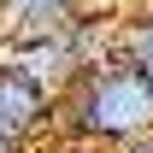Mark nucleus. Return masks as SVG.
Wrapping results in <instances>:
<instances>
[{
  "mask_svg": "<svg viewBox=\"0 0 153 153\" xmlns=\"http://www.w3.org/2000/svg\"><path fill=\"white\" fill-rule=\"evenodd\" d=\"M82 6H100V12H147L153 0H82Z\"/></svg>",
  "mask_w": 153,
  "mask_h": 153,
  "instance_id": "5",
  "label": "nucleus"
},
{
  "mask_svg": "<svg viewBox=\"0 0 153 153\" xmlns=\"http://www.w3.org/2000/svg\"><path fill=\"white\" fill-rule=\"evenodd\" d=\"M41 130H53V88L36 71H24L18 59L0 65V141H36Z\"/></svg>",
  "mask_w": 153,
  "mask_h": 153,
  "instance_id": "2",
  "label": "nucleus"
},
{
  "mask_svg": "<svg viewBox=\"0 0 153 153\" xmlns=\"http://www.w3.org/2000/svg\"><path fill=\"white\" fill-rule=\"evenodd\" d=\"M112 153H153V135L147 141H130V147H112Z\"/></svg>",
  "mask_w": 153,
  "mask_h": 153,
  "instance_id": "6",
  "label": "nucleus"
},
{
  "mask_svg": "<svg viewBox=\"0 0 153 153\" xmlns=\"http://www.w3.org/2000/svg\"><path fill=\"white\" fill-rule=\"evenodd\" d=\"M53 130L71 147H94V153L147 141L153 135V82L124 53L82 65L71 76V88L53 94Z\"/></svg>",
  "mask_w": 153,
  "mask_h": 153,
  "instance_id": "1",
  "label": "nucleus"
},
{
  "mask_svg": "<svg viewBox=\"0 0 153 153\" xmlns=\"http://www.w3.org/2000/svg\"><path fill=\"white\" fill-rule=\"evenodd\" d=\"M124 59H130L135 71L153 82V6H147L135 24H130V30H124Z\"/></svg>",
  "mask_w": 153,
  "mask_h": 153,
  "instance_id": "4",
  "label": "nucleus"
},
{
  "mask_svg": "<svg viewBox=\"0 0 153 153\" xmlns=\"http://www.w3.org/2000/svg\"><path fill=\"white\" fill-rule=\"evenodd\" d=\"M65 153H94V147H65Z\"/></svg>",
  "mask_w": 153,
  "mask_h": 153,
  "instance_id": "8",
  "label": "nucleus"
},
{
  "mask_svg": "<svg viewBox=\"0 0 153 153\" xmlns=\"http://www.w3.org/2000/svg\"><path fill=\"white\" fill-rule=\"evenodd\" d=\"M88 6L82 0H0V30L12 36V47H36V41H53V36H71Z\"/></svg>",
  "mask_w": 153,
  "mask_h": 153,
  "instance_id": "3",
  "label": "nucleus"
},
{
  "mask_svg": "<svg viewBox=\"0 0 153 153\" xmlns=\"http://www.w3.org/2000/svg\"><path fill=\"white\" fill-rule=\"evenodd\" d=\"M0 153H18V147H12V141H0Z\"/></svg>",
  "mask_w": 153,
  "mask_h": 153,
  "instance_id": "7",
  "label": "nucleus"
}]
</instances>
